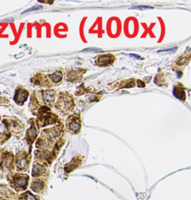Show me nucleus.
<instances>
[{
  "label": "nucleus",
  "mask_w": 191,
  "mask_h": 200,
  "mask_svg": "<svg viewBox=\"0 0 191 200\" xmlns=\"http://www.w3.org/2000/svg\"><path fill=\"white\" fill-rule=\"evenodd\" d=\"M56 107L64 113H68L73 108L72 98L67 94H61L58 99Z\"/></svg>",
  "instance_id": "f257e3e1"
},
{
  "label": "nucleus",
  "mask_w": 191,
  "mask_h": 200,
  "mask_svg": "<svg viewBox=\"0 0 191 200\" xmlns=\"http://www.w3.org/2000/svg\"><path fill=\"white\" fill-rule=\"evenodd\" d=\"M114 60H115V57L111 54H103L97 58L95 61H96L95 64L99 67H107L110 65L114 61Z\"/></svg>",
  "instance_id": "f03ea898"
},
{
  "label": "nucleus",
  "mask_w": 191,
  "mask_h": 200,
  "mask_svg": "<svg viewBox=\"0 0 191 200\" xmlns=\"http://www.w3.org/2000/svg\"><path fill=\"white\" fill-rule=\"evenodd\" d=\"M67 127L71 132L77 133L81 128L80 120L76 116H71L67 120Z\"/></svg>",
  "instance_id": "7ed1b4c3"
},
{
  "label": "nucleus",
  "mask_w": 191,
  "mask_h": 200,
  "mask_svg": "<svg viewBox=\"0 0 191 200\" xmlns=\"http://www.w3.org/2000/svg\"><path fill=\"white\" fill-rule=\"evenodd\" d=\"M28 95V93L27 90L23 89H19L16 91V94L14 96V100L18 104H23L27 100Z\"/></svg>",
  "instance_id": "20e7f679"
},
{
  "label": "nucleus",
  "mask_w": 191,
  "mask_h": 200,
  "mask_svg": "<svg viewBox=\"0 0 191 200\" xmlns=\"http://www.w3.org/2000/svg\"><path fill=\"white\" fill-rule=\"evenodd\" d=\"M55 96L54 90H44L42 93V99L46 105H52L55 100Z\"/></svg>",
  "instance_id": "39448f33"
},
{
  "label": "nucleus",
  "mask_w": 191,
  "mask_h": 200,
  "mask_svg": "<svg viewBox=\"0 0 191 200\" xmlns=\"http://www.w3.org/2000/svg\"><path fill=\"white\" fill-rule=\"evenodd\" d=\"M84 71L82 69H79V70H71L68 72L67 79V80L70 81H75L79 80L82 78V75L84 74Z\"/></svg>",
  "instance_id": "423d86ee"
},
{
  "label": "nucleus",
  "mask_w": 191,
  "mask_h": 200,
  "mask_svg": "<svg viewBox=\"0 0 191 200\" xmlns=\"http://www.w3.org/2000/svg\"><path fill=\"white\" fill-rule=\"evenodd\" d=\"M173 95L177 98L181 100H184L186 99V94H185V90L183 87H178V86H176L174 87L173 90Z\"/></svg>",
  "instance_id": "0eeeda50"
},
{
  "label": "nucleus",
  "mask_w": 191,
  "mask_h": 200,
  "mask_svg": "<svg viewBox=\"0 0 191 200\" xmlns=\"http://www.w3.org/2000/svg\"><path fill=\"white\" fill-rule=\"evenodd\" d=\"M190 59V54L181 56L180 58H178L177 60L176 61L175 64H176V66L177 67H184V65H186L189 62Z\"/></svg>",
  "instance_id": "6e6552de"
},
{
  "label": "nucleus",
  "mask_w": 191,
  "mask_h": 200,
  "mask_svg": "<svg viewBox=\"0 0 191 200\" xmlns=\"http://www.w3.org/2000/svg\"><path fill=\"white\" fill-rule=\"evenodd\" d=\"M49 77V79H51V81L55 83V84H58L63 79V75H62V72H56L55 73H52V74H50L48 76Z\"/></svg>",
  "instance_id": "1a4fd4ad"
},
{
  "label": "nucleus",
  "mask_w": 191,
  "mask_h": 200,
  "mask_svg": "<svg viewBox=\"0 0 191 200\" xmlns=\"http://www.w3.org/2000/svg\"><path fill=\"white\" fill-rule=\"evenodd\" d=\"M37 134V130L36 127H35L34 125H32V126L28 129V131L27 132L28 140H31V141L32 142V141L35 139Z\"/></svg>",
  "instance_id": "9d476101"
},
{
  "label": "nucleus",
  "mask_w": 191,
  "mask_h": 200,
  "mask_svg": "<svg viewBox=\"0 0 191 200\" xmlns=\"http://www.w3.org/2000/svg\"><path fill=\"white\" fill-rule=\"evenodd\" d=\"M45 172V168L41 165V164H35L33 167V175H37L43 173Z\"/></svg>",
  "instance_id": "9b49d317"
},
{
  "label": "nucleus",
  "mask_w": 191,
  "mask_h": 200,
  "mask_svg": "<svg viewBox=\"0 0 191 200\" xmlns=\"http://www.w3.org/2000/svg\"><path fill=\"white\" fill-rule=\"evenodd\" d=\"M79 163H80V160H79L78 158H74L73 160H72L69 164L67 165V171H71V170H74L75 167H77L79 166Z\"/></svg>",
  "instance_id": "f8f14e48"
},
{
  "label": "nucleus",
  "mask_w": 191,
  "mask_h": 200,
  "mask_svg": "<svg viewBox=\"0 0 191 200\" xmlns=\"http://www.w3.org/2000/svg\"><path fill=\"white\" fill-rule=\"evenodd\" d=\"M155 83H156L159 86H161L165 84V78L164 77V76L162 74H158L155 79Z\"/></svg>",
  "instance_id": "ddd939ff"
},
{
  "label": "nucleus",
  "mask_w": 191,
  "mask_h": 200,
  "mask_svg": "<svg viewBox=\"0 0 191 200\" xmlns=\"http://www.w3.org/2000/svg\"><path fill=\"white\" fill-rule=\"evenodd\" d=\"M16 184L20 186V187H24L26 185V178H23V177H20L18 178L16 180Z\"/></svg>",
  "instance_id": "4468645a"
},
{
  "label": "nucleus",
  "mask_w": 191,
  "mask_h": 200,
  "mask_svg": "<svg viewBox=\"0 0 191 200\" xmlns=\"http://www.w3.org/2000/svg\"><path fill=\"white\" fill-rule=\"evenodd\" d=\"M32 189L34 190V191H39L41 190L43 187V185L41 182H39V181H35L32 184Z\"/></svg>",
  "instance_id": "2eb2a0df"
},
{
  "label": "nucleus",
  "mask_w": 191,
  "mask_h": 200,
  "mask_svg": "<svg viewBox=\"0 0 191 200\" xmlns=\"http://www.w3.org/2000/svg\"><path fill=\"white\" fill-rule=\"evenodd\" d=\"M26 163H27L26 158H22V159H20V160L18 161V163H17L19 168H20V169L24 168V167H26Z\"/></svg>",
  "instance_id": "dca6fc26"
},
{
  "label": "nucleus",
  "mask_w": 191,
  "mask_h": 200,
  "mask_svg": "<svg viewBox=\"0 0 191 200\" xmlns=\"http://www.w3.org/2000/svg\"><path fill=\"white\" fill-rule=\"evenodd\" d=\"M177 48H173V49H164V50H160L158 52V53H162V54H169L173 53L176 51Z\"/></svg>",
  "instance_id": "f3484780"
},
{
  "label": "nucleus",
  "mask_w": 191,
  "mask_h": 200,
  "mask_svg": "<svg viewBox=\"0 0 191 200\" xmlns=\"http://www.w3.org/2000/svg\"><path fill=\"white\" fill-rule=\"evenodd\" d=\"M43 8L41 6H39V7H34L32 8H30V9H28L26 11H25L24 12H23V13H28V12H30V11H35V10H40V9H42Z\"/></svg>",
  "instance_id": "a211bd4d"
},
{
  "label": "nucleus",
  "mask_w": 191,
  "mask_h": 200,
  "mask_svg": "<svg viewBox=\"0 0 191 200\" xmlns=\"http://www.w3.org/2000/svg\"><path fill=\"white\" fill-rule=\"evenodd\" d=\"M151 9L152 8L148 7V6H138L135 8H132V9H138V10H145V9Z\"/></svg>",
  "instance_id": "6ab92c4d"
},
{
  "label": "nucleus",
  "mask_w": 191,
  "mask_h": 200,
  "mask_svg": "<svg viewBox=\"0 0 191 200\" xmlns=\"http://www.w3.org/2000/svg\"><path fill=\"white\" fill-rule=\"evenodd\" d=\"M82 52H101V50H99V49H86L84 50H83Z\"/></svg>",
  "instance_id": "aec40b11"
},
{
  "label": "nucleus",
  "mask_w": 191,
  "mask_h": 200,
  "mask_svg": "<svg viewBox=\"0 0 191 200\" xmlns=\"http://www.w3.org/2000/svg\"><path fill=\"white\" fill-rule=\"evenodd\" d=\"M27 200H36V199H35V197L33 195L28 193L27 195Z\"/></svg>",
  "instance_id": "412c9836"
},
{
  "label": "nucleus",
  "mask_w": 191,
  "mask_h": 200,
  "mask_svg": "<svg viewBox=\"0 0 191 200\" xmlns=\"http://www.w3.org/2000/svg\"><path fill=\"white\" fill-rule=\"evenodd\" d=\"M137 85H138L139 87H144V86H145V84L140 80H137Z\"/></svg>",
  "instance_id": "4be33fe9"
},
{
  "label": "nucleus",
  "mask_w": 191,
  "mask_h": 200,
  "mask_svg": "<svg viewBox=\"0 0 191 200\" xmlns=\"http://www.w3.org/2000/svg\"><path fill=\"white\" fill-rule=\"evenodd\" d=\"M130 56H131V57H134V58H137V59H140V60H141V59H143L142 58L139 57V56H138V55H137V54H130Z\"/></svg>",
  "instance_id": "5701e85b"
}]
</instances>
